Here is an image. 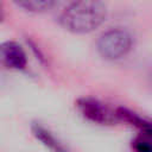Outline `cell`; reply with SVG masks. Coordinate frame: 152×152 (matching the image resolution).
I'll use <instances>...</instances> for the list:
<instances>
[{"instance_id":"6da1fadb","label":"cell","mask_w":152,"mask_h":152,"mask_svg":"<svg viewBox=\"0 0 152 152\" xmlns=\"http://www.w3.org/2000/svg\"><path fill=\"white\" fill-rule=\"evenodd\" d=\"M107 18V7L101 1H74L61 13V25L74 33H88L97 28Z\"/></svg>"},{"instance_id":"7a4b0ae2","label":"cell","mask_w":152,"mask_h":152,"mask_svg":"<svg viewBox=\"0 0 152 152\" xmlns=\"http://www.w3.org/2000/svg\"><path fill=\"white\" fill-rule=\"evenodd\" d=\"M133 45V38L127 30L115 27L104 31L97 39L96 48L101 57L114 61L126 56Z\"/></svg>"},{"instance_id":"3957f363","label":"cell","mask_w":152,"mask_h":152,"mask_svg":"<svg viewBox=\"0 0 152 152\" xmlns=\"http://www.w3.org/2000/svg\"><path fill=\"white\" fill-rule=\"evenodd\" d=\"M76 107L82 116L91 122L100 125H113L118 121L115 110L110 109L106 103L95 97H78L76 100Z\"/></svg>"},{"instance_id":"277c9868","label":"cell","mask_w":152,"mask_h":152,"mask_svg":"<svg viewBox=\"0 0 152 152\" xmlns=\"http://www.w3.org/2000/svg\"><path fill=\"white\" fill-rule=\"evenodd\" d=\"M0 65L8 70H24L27 65V56L21 45L13 40L1 43Z\"/></svg>"},{"instance_id":"5b68a950","label":"cell","mask_w":152,"mask_h":152,"mask_svg":"<svg viewBox=\"0 0 152 152\" xmlns=\"http://www.w3.org/2000/svg\"><path fill=\"white\" fill-rule=\"evenodd\" d=\"M31 132L33 137L51 152H69L68 147L49 128H46L42 124L33 122L31 125Z\"/></svg>"},{"instance_id":"8992f818","label":"cell","mask_w":152,"mask_h":152,"mask_svg":"<svg viewBox=\"0 0 152 152\" xmlns=\"http://www.w3.org/2000/svg\"><path fill=\"white\" fill-rule=\"evenodd\" d=\"M15 5L18 7L24 8L27 12L42 13V12L50 11L56 5V2L50 0H24V1H17Z\"/></svg>"},{"instance_id":"52a82bcc","label":"cell","mask_w":152,"mask_h":152,"mask_svg":"<svg viewBox=\"0 0 152 152\" xmlns=\"http://www.w3.org/2000/svg\"><path fill=\"white\" fill-rule=\"evenodd\" d=\"M4 20V10H2V6L0 4V23Z\"/></svg>"}]
</instances>
